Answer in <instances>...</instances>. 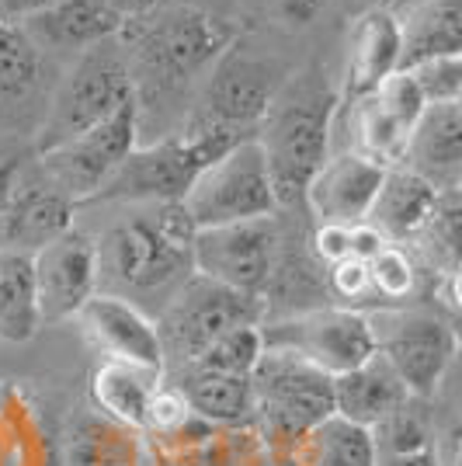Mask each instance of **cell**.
<instances>
[{
  "label": "cell",
  "mask_w": 462,
  "mask_h": 466,
  "mask_svg": "<svg viewBox=\"0 0 462 466\" xmlns=\"http://www.w3.org/2000/svg\"><path fill=\"white\" fill-rule=\"evenodd\" d=\"M233 25L219 15H209L198 4H174L167 11L136 21V35L129 39V66L136 84V112L139 137L150 118L164 112H181L188 122L185 97L198 77H209L216 63L233 49Z\"/></svg>",
  "instance_id": "1"
},
{
  "label": "cell",
  "mask_w": 462,
  "mask_h": 466,
  "mask_svg": "<svg viewBox=\"0 0 462 466\" xmlns=\"http://www.w3.org/2000/svg\"><path fill=\"white\" fill-rule=\"evenodd\" d=\"M133 213L97 237L101 292L171 296L195 272V223L181 202H126Z\"/></svg>",
  "instance_id": "2"
},
{
  "label": "cell",
  "mask_w": 462,
  "mask_h": 466,
  "mask_svg": "<svg viewBox=\"0 0 462 466\" xmlns=\"http://www.w3.org/2000/svg\"><path fill=\"white\" fill-rule=\"evenodd\" d=\"M334 116L337 97L303 87L296 95L275 97L257 139L265 147L278 195V209L306 206V188L334 154Z\"/></svg>",
  "instance_id": "3"
},
{
  "label": "cell",
  "mask_w": 462,
  "mask_h": 466,
  "mask_svg": "<svg viewBox=\"0 0 462 466\" xmlns=\"http://www.w3.org/2000/svg\"><path fill=\"white\" fill-rule=\"evenodd\" d=\"M254 387V431L271 456L289 452L309 428L327 421L334 410V376L292 351L265 349Z\"/></svg>",
  "instance_id": "4"
},
{
  "label": "cell",
  "mask_w": 462,
  "mask_h": 466,
  "mask_svg": "<svg viewBox=\"0 0 462 466\" xmlns=\"http://www.w3.org/2000/svg\"><path fill=\"white\" fill-rule=\"evenodd\" d=\"M118 39L80 53L77 63L70 66V74L63 77L42 116L39 137H35L39 154L84 137L87 129L101 126L105 118H112L122 105H129L136 97L129 49Z\"/></svg>",
  "instance_id": "5"
},
{
  "label": "cell",
  "mask_w": 462,
  "mask_h": 466,
  "mask_svg": "<svg viewBox=\"0 0 462 466\" xmlns=\"http://www.w3.org/2000/svg\"><path fill=\"white\" fill-rule=\"evenodd\" d=\"M376 351L397 370L407 390L417 400H435L456 355L459 334L442 307L407 303V307H379L368 313Z\"/></svg>",
  "instance_id": "6"
},
{
  "label": "cell",
  "mask_w": 462,
  "mask_h": 466,
  "mask_svg": "<svg viewBox=\"0 0 462 466\" xmlns=\"http://www.w3.org/2000/svg\"><path fill=\"white\" fill-rule=\"evenodd\" d=\"M240 139L223 129H181L174 137L139 143L133 157L122 164L112 185L97 198L108 202H181L195 177L209 167L212 160L236 147Z\"/></svg>",
  "instance_id": "7"
},
{
  "label": "cell",
  "mask_w": 462,
  "mask_h": 466,
  "mask_svg": "<svg viewBox=\"0 0 462 466\" xmlns=\"http://www.w3.org/2000/svg\"><path fill=\"white\" fill-rule=\"evenodd\" d=\"M265 317L268 310L261 296L236 292L223 282L192 272L164 299V310L156 317L167 370L188 366L226 330L244 328V324H265Z\"/></svg>",
  "instance_id": "8"
},
{
  "label": "cell",
  "mask_w": 462,
  "mask_h": 466,
  "mask_svg": "<svg viewBox=\"0 0 462 466\" xmlns=\"http://www.w3.org/2000/svg\"><path fill=\"white\" fill-rule=\"evenodd\" d=\"M181 206L195 223V230L251 223V219L282 213L261 139H240L219 160H212L209 167L195 177Z\"/></svg>",
  "instance_id": "9"
},
{
  "label": "cell",
  "mask_w": 462,
  "mask_h": 466,
  "mask_svg": "<svg viewBox=\"0 0 462 466\" xmlns=\"http://www.w3.org/2000/svg\"><path fill=\"white\" fill-rule=\"evenodd\" d=\"M424 108L427 97L421 84L410 70H397L376 91L345 97V112H337L334 122L345 126V150L368 157L383 167H404Z\"/></svg>",
  "instance_id": "10"
},
{
  "label": "cell",
  "mask_w": 462,
  "mask_h": 466,
  "mask_svg": "<svg viewBox=\"0 0 462 466\" xmlns=\"http://www.w3.org/2000/svg\"><path fill=\"white\" fill-rule=\"evenodd\" d=\"M261 330H265V349L292 351L330 376H345L376 355V334L368 313L337 303L275 317L265 320Z\"/></svg>",
  "instance_id": "11"
},
{
  "label": "cell",
  "mask_w": 462,
  "mask_h": 466,
  "mask_svg": "<svg viewBox=\"0 0 462 466\" xmlns=\"http://www.w3.org/2000/svg\"><path fill=\"white\" fill-rule=\"evenodd\" d=\"M139 143L143 137H139V112L133 97L116 116L87 129L84 137L39 154V171L59 192H66L77 206H84V202H95L112 185V177L122 171V164L133 157Z\"/></svg>",
  "instance_id": "12"
},
{
  "label": "cell",
  "mask_w": 462,
  "mask_h": 466,
  "mask_svg": "<svg viewBox=\"0 0 462 466\" xmlns=\"http://www.w3.org/2000/svg\"><path fill=\"white\" fill-rule=\"evenodd\" d=\"M282 240L286 237H282L278 216L198 230L195 233V272L236 292L265 299L278 254H282Z\"/></svg>",
  "instance_id": "13"
},
{
  "label": "cell",
  "mask_w": 462,
  "mask_h": 466,
  "mask_svg": "<svg viewBox=\"0 0 462 466\" xmlns=\"http://www.w3.org/2000/svg\"><path fill=\"white\" fill-rule=\"evenodd\" d=\"M275 97L278 91L268 66L230 49L206 77L198 108H192L185 129H223L233 137H257Z\"/></svg>",
  "instance_id": "14"
},
{
  "label": "cell",
  "mask_w": 462,
  "mask_h": 466,
  "mask_svg": "<svg viewBox=\"0 0 462 466\" xmlns=\"http://www.w3.org/2000/svg\"><path fill=\"white\" fill-rule=\"evenodd\" d=\"M35 286L45 324L77 320V313L101 292V251L95 233L74 227L35 254Z\"/></svg>",
  "instance_id": "15"
},
{
  "label": "cell",
  "mask_w": 462,
  "mask_h": 466,
  "mask_svg": "<svg viewBox=\"0 0 462 466\" xmlns=\"http://www.w3.org/2000/svg\"><path fill=\"white\" fill-rule=\"evenodd\" d=\"M77 202L42 171L18 175V185L0 213V251L35 258L53 240L77 227Z\"/></svg>",
  "instance_id": "16"
},
{
  "label": "cell",
  "mask_w": 462,
  "mask_h": 466,
  "mask_svg": "<svg viewBox=\"0 0 462 466\" xmlns=\"http://www.w3.org/2000/svg\"><path fill=\"white\" fill-rule=\"evenodd\" d=\"M77 324L105 359L136 362V366H146V370L167 372L160 328H156L154 317L133 299H126L118 292H97L95 299L77 313Z\"/></svg>",
  "instance_id": "17"
},
{
  "label": "cell",
  "mask_w": 462,
  "mask_h": 466,
  "mask_svg": "<svg viewBox=\"0 0 462 466\" xmlns=\"http://www.w3.org/2000/svg\"><path fill=\"white\" fill-rule=\"evenodd\" d=\"M389 167L351 150H334L306 188V209L324 227L366 223Z\"/></svg>",
  "instance_id": "18"
},
{
  "label": "cell",
  "mask_w": 462,
  "mask_h": 466,
  "mask_svg": "<svg viewBox=\"0 0 462 466\" xmlns=\"http://www.w3.org/2000/svg\"><path fill=\"white\" fill-rule=\"evenodd\" d=\"M25 28L39 49L80 56L87 49L126 35L129 21L112 7V0H56L53 7L25 18Z\"/></svg>",
  "instance_id": "19"
},
{
  "label": "cell",
  "mask_w": 462,
  "mask_h": 466,
  "mask_svg": "<svg viewBox=\"0 0 462 466\" xmlns=\"http://www.w3.org/2000/svg\"><path fill=\"white\" fill-rule=\"evenodd\" d=\"M404 32L400 18L389 11H362L351 18L345 49V97L376 91L383 80L400 70Z\"/></svg>",
  "instance_id": "20"
},
{
  "label": "cell",
  "mask_w": 462,
  "mask_h": 466,
  "mask_svg": "<svg viewBox=\"0 0 462 466\" xmlns=\"http://www.w3.org/2000/svg\"><path fill=\"white\" fill-rule=\"evenodd\" d=\"M442 188L435 181H427L417 175L414 167H389L376 195V206L368 213V223L383 233L389 244L410 248L421 230L427 227V219L438 206Z\"/></svg>",
  "instance_id": "21"
},
{
  "label": "cell",
  "mask_w": 462,
  "mask_h": 466,
  "mask_svg": "<svg viewBox=\"0 0 462 466\" xmlns=\"http://www.w3.org/2000/svg\"><path fill=\"white\" fill-rule=\"evenodd\" d=\"M407 400H414V393L407 390V383L379 351L366 366L345 372V376H334V410L355 425H383Z\"/></svg>",
  "instance_id": "22"
},
{
  "label": "cell",
  "mask_w": 462,
  "mask_h": 466,
  "mask_svg": "<svg viewBox=\"0 0 462 466\" xmlns=\"http://www.w3.org/2000/svg\"><path fill=\"white\" fill-rule=\"evenodd\" d=\"M407 167L452 188L462 175V105L459 101H431L410 139Z\"/></svg>",
  "instance_id": "23"
},
{
  "label": "cell",
  "mask_w": 462,
  "mask_h": 466,
  "mask_svg": "<svg viewBox=\"0 0 462 466\" xmlns=\"http://www.w3.org/2000/svg\"><path fill=\"white\" fill-rule=\"evenodd\" d=\"M171 383L188 400L195 418L219 428H254V387L251 376L181 366L174 370Z\"/></svg>",
  "instance_id": "24"
},
{
  "label": "cell",
  "mask_w": 462,
  "mask_h": 466,
  "mask_svg": "<svg viewBox=\"0 0 462 466\" xmlns=\"http://www.w3.org/2000/svg\"><path fill=\"white\" fill-rule=\"evenodd\" d=\"M143 431L118 425L97 408L74 410L66 421V466H143Z\"/></svg>",
  "instance_id": "25"
},
{
  "label": "cell",
  "mask_w": 462,
  "mask_h": 466,
  "mask_svg": "<svg viewBox=\"0 0 462 466\" xmlns=\"http://www.w3.org/2000/svg\"><path fill=\"white\" fill-rule=\"evenodd\" d=\"M164 380H167L164 370L105 359L91 380V400L101 414H108L118 425L146 431V414H150V404H154L156 390L164 387Z\"/></svg>",
  "instance_id": "26"
},
{
  "label": "cell",
  "mask_w": 462,
  "mask_h": 466,
  "mask_svg": "<svg viewBox=\"0 0 462 466\" xmlns=\"http://www.w3.org/2000/svg\"><path fill=\"white\" fill-rule=\"evenodd\" d=\"M431 400H407L383 425L372 428L379 466H442L438 456V421L427 410Z\"/></svg>",
  "instance_id": "27"
},
{
  "label": "cell",
  "mask_w": 462,
  "mask_h": 466,
  "mask_svg": "<svg viewBox=\"0 0 462 466\" xmlns=\"http://www.w3.org/2000/svg\"><path fill=\"white\" fill-rule=\"evenodd\" d=\"M400 70H414L427 59L462 53V0H417L400 18Z\"/></svg>",
  "instance_id": "28"
},
{
  "label": "cell",
  "mask_w": 462,
  "mask_h": 466,
  "mask_svg": "<svg viewBox=\"0 0 462 466\" xmlns=\"http://www.w3.org/2000/svg\"><path fill=\"white\" fill-rule=\"evenodd\" d=\"M278 456H289L299 466H379L372 428L355 425L341 414H330L327 421L309 428L289 452Z\"/></svg>",
  "instance_id": "29"
},
{
  "label": "cell",
  "mask_w": 462,
  "mask_h": 466,
  "mask_svg": "<svg viewBox=\"0 0 462 466\" xmlns=\"http://www.w3.org/2000/svg\"><path fill=\"white\" fill-rule=\"evenodd\" d=\"M42 324L35 258L0 251V341L25 345L39 334Z\"/></svg>",
  "instance_id": "30"
},
{
  "label": "cell",
  "mask_w": 462,
  "mask_h": 466,
  "mask_svg": "<svg viewBox=\"0 0 462 466\" xmlns=\"http://www.w3.org/2000/svg\"><path fill=\"white\" fill-rule=\"evenodd\" d=\"M410 251L424 265V272H431L435 279L462 268V192L456 185L442 188L435 213L421 237L410 244Z\"/></svg>",
  "instance_id": "31"
},
{
  "label": "cell",
  "mask_w": 462,
  "mask_h": 466,
  "mask_svg": "<svg viewBox=\"0 0 462 466\" xmlns=\"http://www.w3.org/2000/svg\"><path fill=\"white\" fill-rule=\"evenodd\" d=\"M42 74V49L25 21L0 15V105L21 101L35 91Z\"/></svg>",
  "instance_id": "32"
},
{
  "label": "cell",
  "mask_w": 462,
  "mask_h": 466,
  "mask_svg": "<svg viewBox=\"0 0 462 466\" xmlns=\"http://www.w3.org/2000/svg\"><path fill=\"white\" fill-rule=\"evenodd\" d=\"M372 268V286L379 296V307H407V303H421L424 286V265L414 258L410 248L389 244L379 258L368 261Z\"/></svg>",
  "instance_id": "33"
},
{
  "label": "cell",
  "mask_w": 462,
  "mask_h": 466,
  "mask_svg": "<svg viewBox=\"0 0 462 466\" xmlns=\"http://www.w3.org/2000/svg\"><path fill=\"white\" fill-rule=\"evenodd\" d=\"M261 355H265V330H261V324H244V328H233L223 338H216L188 366L230 372V376H251L261 362Z\"/></svg>",
  "instance_id": "34"
},
{
  "label": "cell",
  "mask_w": 462,
  "mask_h": 466,
  "mask_svg": "<svg viewBox=\"0 0 462 466\" xmlns=\"http://www.w3.org/2000/svg\"><path fill=\"white\" fill-rule=\"evenodd\" d=\"M327 286H330V299L337 307H351V310H366V313L379 310V296H376V286H372L368 261L345 258V261L330 265Z\"/></svg>",
  "instance_id": "35"
},
{
  "label": "cell",
  "mask_w": 462,
  "mask_h": 466,
  "mask_svg": "<svg viewBox=\"0 0 462 466\" xmlns=\"http://www.w3.org/2000/svg\"><path fill=\"white\" fill-rule=\"evenodd\" d=\"M410 74H414V80L421 84L427 105H431V101H459V95H462V53L427 59V63H421V66H414Z\"/></svg>",
  "instance_id": "36"
},
{
  "label": "cell",
  "mask_w": 462,
  "mask_h": 466,
  "mask_svg": "<svg viewBox=\"0 0 462 466\" xmlns=\"http://www.w3.org/2000/svg\"><path fill=\"white\" fill-rule=\"evenodd\" d=\"M327 4L330 0H268V15L275 25L289 32H303L327 11Z\"/></svg>",
  "instance_id": "37"
},
{
  "label": "cell",
  "mask_w": 462,
  "mask_h": 466,
  "mask_svg": "<svg viewBox=\"0 0 462 466\" xmlns=\"http://www.w3.org/2000/svg\"><path fill=\"white\" fill-rule=\"evenodd\" d=\"M309 248L316 254V261L324 268H330V265L351 258V227H324V223H316L313 237H309Z\"/></svg>",
  "instance_id": "38"
},
{
  "label": "cell",
  "mask_w": 462,
  "mask_h": 466,
  "mask_svg": "<svg viewBox=\"0 0 462 466\" xmlns=\"http://www.w3.org/2000/svg\"><path fill=\"white\" fill-rule=\"evenodd\" d=\"M435 400H442L445 410H448L452 418H459V421H462V349H459V355H456V362H452L448 376H445L442 393H438Z\"/></svg>",
  "instance_id": "39"
},
{
  "label": "cell",
  "mask_w": 462,
  "mask_h": 466,
  "mask_svg": "<svg viewBox=\"0 0 462 466\" xmlns=\"http://www.w3.org/2000/svg\"><path fill=\"white\" fill-rule=\"evenodd\" d=\"M438 456L442 466H462V421L448 418V425L438 428Z\"/></svg>",
  "instance_id": "40"
},
{
  "label": "cell",
  "mask_w": 462,
  "mask_h": 466,
  "mask_svg": "<svg viewBox=\"0 0 462 466\" xmlns=\"http://www.w3.org/2000/svg\"><path fill=\"white\" fill-rule=\"evenodd\" d=\"M18 175H21V160L15 154H7V150H0V213H4L7 198L15 192V185H18Z\"/></svg>",
  "instance_id": "41"
},
{
  "label": "cell",
  "mask_w": 462,
  "mask_h": 466,
  "mask_svg": "<svg viewBox=\"0 0 462 466\" xmlns=\"http://www.w3.org/2000/svg\"><path fill=\"white\" fill-rule=\"evenodd\" d=\"M56 0H0V15H7V18H32V15H39L45 7H53Z\"/></svg>",
  "instance_id": "42"
},
{
  "label": "cell",
  "mask_w": 462,
  "mask_h": 466,
  "mask_svg": "<svg viewBox=\"0 0 462 466\" xmlns=\"http://www.w3.org/2000/svg\"><path fill=\"white\" fill-rule=\"evenodd\" d=\"M112 7H116L118 15L133 25V21L154 15L156 7H164V0H112Z\"/></svg>",
  "instance_id": "43"
},
{
  "label": "cell",
  "mask_w": 462,
  "mask_h": 466,
  "mask_svg": "<svg viewBox=\"0 0 462 466\" xmlns=\"http://www.w3.org/2000/svg\"><path fill=\"white\" fill-rule=\"evenodd\" d=\"M351 4H355V15H362V11H389V15L404 18L417 0H351Z\"/></svg>",
  "instance_id": "44"
},
{
  "label": "cell",
  "mask_w": 462,
  "mask_h": 466,
  "mask_svg": "<svg viewBox=\"0 0 462 466\" xmlns=\"http://www.w3.org/2000/svg\"><path fill=\"white\" fill-rule=\"evenodd\" d=\"M271 456V452H268ZM271 466H299L296 460H289V456H271Z\"/></svg>",
  "instance_id": "45"
},
{
  "label": "cell",
  "mask_w": 462,
  "mask_h": 466,
  "mask_svg": "<svg viewBox=\"0 0 462 466\" xmlns=\"http://www.w3.org/2000/svg\"><path fill=\"white\" fill-rule=\"evenodd\" d=\"M247 466H271V456H268V449H265V452H261V456H257V460H251V463Z\"/></svg>",
  "instance_id": "46"
},
{
  "label": "cell",
  "mask_w": 462,
  "mask_h": 466,
  "mask_svg": "<svg viewBox=\"0 0 462 466\" xmlns=\"http://www.w3.org/2000/svg\"><path fill=\"white\" fill-rule=\"evenodd\" d=\"M456 188H459V192H462V175H459V181H456Z\"/></svg>",
  "instance_id": "47"
},
{
  "label": "cell",
  "mask_w": 462,
  "mask_h": 466,
  "mask_svg": "<svg viewBox=\"0 0 462 466\" xmlns=\"http://www.w3.org/2000/svg\"><path fill=\"white\" fill-rule=\"evenodd\" d=\"M459 105H462V95H459Z\"/></svg>",
  "instance_id": "48"
}]
</instances>
